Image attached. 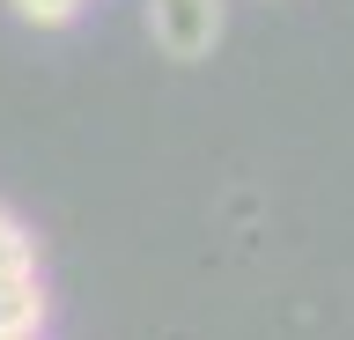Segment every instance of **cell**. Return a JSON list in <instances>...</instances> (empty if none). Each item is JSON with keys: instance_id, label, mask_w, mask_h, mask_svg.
<instances>
[{"instance_id": "obj_3", "label": "cell", "mask_w": 354, "mask_h": 340, "mask_svg": "<svg viewBox=\"0 0 354 340\" xmlns=\"http://www.w3.org/2000/svg\"><path fill=\"white\" fill-rule=\"evenodd\" d=\"M15 274H37V244H30V229L0 207V281H15Z\"/></svg>"}, {"instance_id": "obj_2", "label": "cell", "mask_w": 354, "mask_h": 340, "mask_svg": "<svg viewBox=\"0 0 354 340\" xmlns=\"http://www.w3.org/2000/svg\"><path fill=\"white\" fill-rule=\"evenodd\" d=\"M44 281L37 274H15V281H0V340H37L44 325Z\"/></svg>"}, {"instance_id": "obj_1", "label": "cell", "mask_w": 354, "mask_h": 340, "mask_svg": "<svg viewBox=\"0 0 354 340\" xmlns=\"http://www.w3.org/2000/svg\"><path fill=\"white\" fill-rule=\"evenodd\" d=\"M221 0H148V30L170 60H207L221 45Z\"/></svg>"}, {"instance_id": "obj_4", "label": "cell", "mask_w": 354, "mask_h": 340, "mask_svg": "<svg viewBox=\"0 0 354 340\" xmlns=\"http://www.w3.org/2000/svg\"><path fill=\"white\" fill-rule=\"evenodd\" d=\"M15 15H22V23H37V30H59V23L82 15V0H15Z\"/></svg>"}]
</instances>
